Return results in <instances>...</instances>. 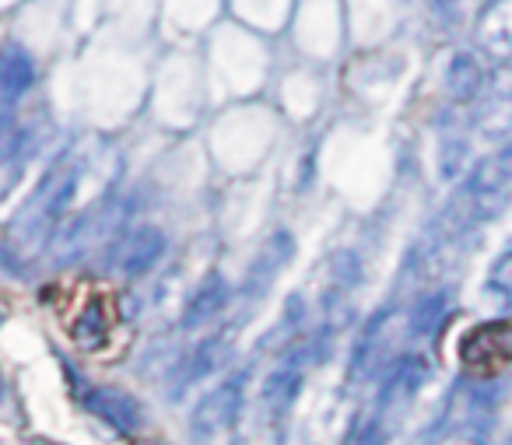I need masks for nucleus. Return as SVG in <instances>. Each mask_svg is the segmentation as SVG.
I'll return each instance as SVG.
<instances>
[{
	"mask_svg": "<svg viewBox=\"0 0 512 445\" xmlns=\"http://www.w3.org/2000/svg\"><path fill=\"white\" fill-rule=\"evenodd\" d=\"M225 298H228L225 281H221V277H207V281L200 284L197 291H193L190 305H186L183 326H200V323H207V319H211L214 312H218L221 305H225Z\"/></svg>",
	"mask_w": 512,
	"mask_h": 445,
	"instance_id": "423d86ee",
	"label": "nucleus"
},
{
	"mask_svg": "<svg viewBox=\"0 0 512 445\" xmlns=\"http://www.w3.org/2000/svg\"><path fill=\"white\" fill-rule=\"evenodd\" d=\"M141 445H158V442H141Z\"/></svg>",
	"mask_w": 512,
	"mask_h": 445,
	"instance_id": "4468645a",
	"label": "nucleus"
},
{
	"mask_svg": "<svg viewBox=\"0 0 512 445\" xmlns=\"http://www.w3.org/2000/svg\"><path fill=\"white\" fill-rule=\"evenodd\" d=\"M85 407L92 410V414H99L102 421H109L116 431H134L137 428V403L130 400L127 393H120V389H95V393H88Z\"/></svg>",
	"mask_w": 512,
	"mask_h": 445,
	"instance_id": "39448f33",
	"label": "nucleus"
},
{
	"mask_svg": "<svg viewBox=\"0 0 512 445\" xmlns=\"http://www.w3.org/2000/svg\"><path fill=\"white\" fill-rule=\"evenodd\" d=\"M0 81H4V95H8V99H18L22 92H29L32 81H36V67H32L29 53H25V50H8L4 67H0Z\"/></svg>",
	"mask_w": 512,
	"mask_h": 445,
	"instance_id": "6e6552de",
	"label": "nucleus"
},
{
	"mask_svg": "<svg viewBox=\"0 0 512 445\" xmlns=\"http://www.w3.org/2000/svg\"><path fill=\"white\" fill-rule=\"evenodd\" d=\"M165 249V239L158 228H141L134 239V246H130L127 260H123V267H127V274H144V270L151 267V263L162 256Z\"/></svg>",
	"mask_w": 512,
	"mask_h": 445,
	"instance_id": "9d476101",
	"label": "nucleus"
},
{
	"mask_svg": "<svg viewBox=\"0 0 512 445\" xmlns=\"http://www.w3.org/2000/svg\"><path fill=\"white\" fill-rule=\"evenodd\" d=\"M484 81V71L481 64H477L470 53H456L453 60H449L446 67V88L453 99H474L477 88H481Z\"/></svg>",
	"mask_w": 512,
	"mask_h": 445,
	"instance_id": "0eeeda50",
	"label": "nucleus"
},
{
	"mask_svg": "<svg viewBox=\"0 0 512 445\" xmlns=\"http://www.w3.org/2000/svg\"><path fill=\"white\" fill-rule=\"evenodd\" d=\"M460 361L474 372H495L512 365V319L481 323L460 340Z\"/></svg>",
	"mask_w": 512,
	"mask_h": 445,
	"instance_id": "f03ea898",
	"label": "nucleus"
},
{
	"mask_svg": "<svg viewBox=\"0 0 512 445\" xmlns=\"http://www.w3.org/2000/svg\"><path fill=\"white\" fill-rule=\"evenodd\" d=\"M421 382H425V361L407 358L397 365V372H393L390 389H386V393H390V400L393 396H411L414 389H421Z\"/></svg>",
	"mask_w": 512,
	"mask_h": 445,
	"instance_id": "9b49d317",
	"label": "nucleus"
},
{
	"mask_svg": "<svg viewBox=\"0 0 512 445\" xmlns=\"http://www.w3.org/2000/svg\"><path fill=\"white\" fill-rule=\"evenodd\" d=\"M355 445H383V435H379L376 424H369V428H362V435H358Z\"/></svg>",
	"mask_w": 512,
	"mask_h": 445,
	"instance_id": "ddd939ff",
	"label": "nucleus"
},
{
	"mask_svg": "<svg viewBox=\"0 0 512 445\" xmlns=\"http://www.w3.org/2000/svg\"><path fill=\"white\" fill-rule=\"evenodd\" d=\"M235 414H239V386H235V382H228L225 389L211 393L197 410H193V431H200V435L221 431V428H228V424L235 421Z\"/></svg>",
	"mask_w": 512,
	"mask_h": 445,
	"instance_id": "20e7f679",
	"label": "nucleus"
},
{
	"mask_svg": "<svg viewBox=\"0 0 512 445\" xmlns=\"http://www.w3.org/2000/svg\"><path fill=\"white\" fill-rule=\"evenodd\" d=\"M442 305H446V298H442V295H435V298H428V302H421L418 312H414V330H418V333H432L435 326H439L442 312H446Z\"/></svg>",
	"mask_w": 512,
	"mask_h": 445,
	"instance_id": "f8f14e48",
	"label": "nucleus"
},
{
	"mask_svg": "<svg viewBox=\"0 0 512 445\" xmlns=\"http://www.w3.org/2000/svg\"><path fill=\"white\" fill-rule=\"evenodd\" d=\"M67 333L85 354H109L113 340H123L116 302L109 295H102V291L85 295L74 305V316H67Z\"/></svg>",
	"mask_w": 512,
	"mask_h": 445,
	"instance_id": "f257e3e1",
	"label": "nucleus"
},
{
	"mask_svg": "<svg viewBox=\"0 0 512 445\" xmlns=\"http://www.w3.org/2000/svg\"><path fill=\"white\" fill-rule=\"evenodd\" d=\"M477 43L491 57H512V0H495L477 22Z\"/></svg>",
	"mask_w": 512,
	"mask_h": 445,
	"instance_id": "7ed1b4c3",
	"label": "nucleus"
},
{
	"mask_svg": "<svg viewBox=\"0 0 512 445\" xmlns=\"http://www.w3.org/2000/svg\"><path fill=\"white\" fill-rule=\"evenodd\" d=\"M509 183H512V148L502 151V155H495V158H488V162H484L481 169H477L474 190L481 193L477 200L495 197V193H502Z\"/></svg>",
	"mask_w": 512,
	"mask_h": 445,
	"instance_id": "1a4fd4ad",
	"label": "nucleus"
}]
</instances>
